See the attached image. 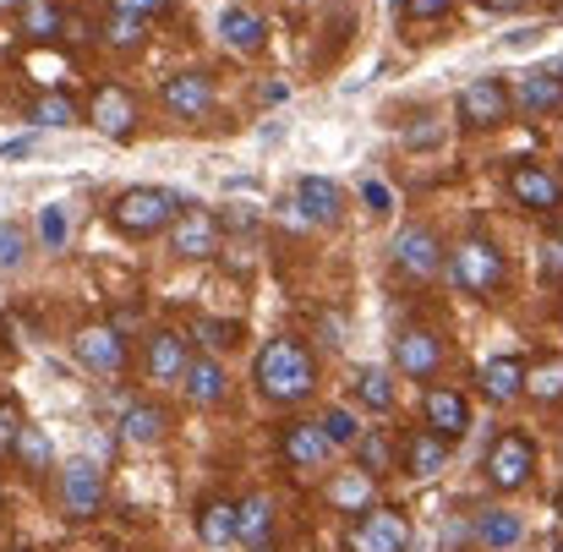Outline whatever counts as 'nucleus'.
<instances>
[{"label": "nucleus", "mask_w": 563, "mask_h": 552, "mask_svg": "<svg viewBox=\"0 0 563 552\" xmlns=\"http://www.w3.org/2000/svg\"><path fill=\"white\" fill-rule=\"evenodd\" d=\"M252 377H257V394L274 399V405H296L318 388V362L301 340H268L252 362Z\"/></svg>", "instance_id": "obj_1"}, {"label": "nucleus", "mask_w": 563, "mask_h": 552, "mask_svg": "<svg viewBox=\"0 0 563 552\" xmlns=\"http://www.w3.org/2000/svg\"><path fill=\"white\" fill-rule=\"evenodd\" d=\"M176 213H181V197H176L170 186H132V191H121L115 208H110V219H115L126 235H159Z\"/></svg>", "instance_id": "obj_2"}, {"label": "nucleus", "mask_w": 563, "mask_h": 552, "mask_svg": "<svg viewBox=\"0 0 563 552\" xmlns=\"http://www.w3.org/2000/svg\"><path fill=\"white\" fill-rule=\"evenodd\" d=\"M449 279H454V290H465V296H493V290L504 285V252H498L493 241L471 235V241H460V246L449 252Z\"/></svg>", "instance_id": "obj_3"}, {"label": "nucleus", "mask_w": 563, "mask_h": 552, "mask_svg": "<svg viewBox=\"0 0 563 552\" xmlns=\"http://www.w3.org/2000/svg\"><path fill=\"white\" fill-rule=\"evenodd\" d=\"M482 471H487V482L498 487V493H515V487H526L531 482V471H537V443L526 438V432H498L493 438V449H487V460H482Z\"/></svg>", "instance_id": "obj_4"}, {"label": "nucleus", "mask_w": 563, "mask_h": 552, "mask_svg": "<svg viewBox=\"0 0 563 552\" xmlns=\"http://www.w3.org/2000/svg\"><path fill=\"white\" fill-rule=\"evenodd\" d=\"M509 110H515V99H509V88H504L498 77H476V82H465V93H460V104H454V115H460L471 132H493V126H504Z\"/></svg>", "instance_id": "obj_5"}, {"label": "nucleus", "mask_w": 563, "mask_h": 552, "mask_svg": "<svg viewBox=\"0 0 563 552\" xmlns=\"http://www.w3.org/2000/svg\"><path fill=\"white\" fill-rule=\"evenodd\" d=\"M410 542V520L399 515V509H367L356 526H351V537H345V548L351 552H405Z\"/></svg>", "instance_id": "obj_6"}, {"label": "nucleus", "mask_w": 563, "mask_h": 552, "mask_svg": "<svg viewBox=\"0 0 563 552\" xmlns=\"http://www.w3.org/2000/svg\"><path fill=\"white\" fill-rule=\"evenodd\" d=\"M394 263H399V274H410V279H438V274H443V241H438L427 224H405V230L394 235Z\"/></svg>", "instance_id": "obj_7"}, {"label": "nucleus", "mask_w": 563, "mask_h": 552, "mask_svg": "<svg viewBox=\"0 0 563 552\" xmlns=\"http://www.w3.org/2000/svg\"><path fill=\"white\" fill-rule=\"evenodd\" d=\"M159 99H165V110H170L176 121H202V115L213 110V77H202V71H176V77H165Z\"/></svg>", "instance_id": "obj_8"}, {"label": "nucleus", "mask_w": 563, "mask_h": 552, "mask_svg": "<svg viewBox=\"0 0 563 552\" xmlns=\"http://www.w3.org/2000/svg\"><path fill=\"white\" fill-rule=\"evenodd\" d=\"M170 252L176 257H213L219 252V219L208 213V208H187V213H176L170 219Z\"/></svg>", "instance_id": "obj_9"}, {"label": "nucleus", "mask_w": 563, "mask_h": 552, "mask_svg": "<svg viewBox=\"0 0 563 552\" xmlns=\"http://www.w3.org/2000/svg\"><path fill=\"white\" fill-rule=\"evenodd\" d=\"M93 126L110 137V143H126L137 132V99L121 88V82H104L93 93Z\"/></svg>", "instance_id": "obj_10"}, {"label": "nucleus", "mask_w": 563, "mask_h": 552, "mask_svg": "<svg viewBox=\"0 0 563 552\" xmlns=\"http://www.w3.org/2000/svg\"><path fill=\"white\" fill-rule=\"evenodd\" d=\"M290 208H296L307 224H340V213H345V191L329 181V176H301V181H296V197H290Z\"/></svg>", "instance_id": "obj_11"}, {"label": "nucleus", "mask_w": 563, "mask_h": 552, "mask_svg": "<svg viewBox=\"0 0 563 552\" xmlns=\"http://www.w3.org/2000/svg\"><path fill=\"white\" fill-rule=\"evenodd\" d=\"M77 362L88 372H121L126 367V340H121V329L115 323H93V329H82L77 334Z\"/></svg>", "instance_id": "obj_12"}, {"label": "nucleus", "mask_w": 563, "mask_h": 552, "mask_svg": "<svg viewBox=\"0 0 563 552\" xmlns=\"http://www.w3.org/2000/svg\"><path fill=\"white\" fill-rule=\"evenodd\" d=\"M60 487H66V509H71L77 520H93V515H99V504H104V476H99L93 460H71V465L60 471Z\"/></svg>", "instance_id": "obj_13"}, {"label": "nucleus", "mask_w": 563, "mask_h": 552, "mask_svg": "<svg viewBox=\"0 0 563 552\" xmlns=\"http://www.w3.org/2000/svg\"><path fill=\"white\" fill-rule=\"evenodd\" d=\"M394 362H399L405 377H438V367H443V340L432 329H405L394 340Z\"/></svg>", "instance_id": "obj_14"}, {"label": "nucleus", "mask_w": 563, "mask_h": 552, "mask_svg": "<svg viewBox=\"0 0 563 552\" xmlns=\"http://www.w3.org/2000/svg\"><path fill=\"white\" fill-rule=\"evenodd\" d=\"M509 197L520 208H537V213H559L563 208V186L542 170V165H515L509 170Z\"/></svg>", "instance_id": "obj_15"}, {"label": "nucleus", "mask_w": 563, "mask_h": 552, "mask_svg": "<svg viewBox=\"0 0 563 552\" xmlns=\"http://www.w3.org/2000/svg\"><path fill=\"white\" fill-rule=\"evenodd\" d=\"M421 416H427V432H438L443 443L465 438V427H471V405H465L454 388H432L427 405H421Z\"/></svg>", "instance_id": "obj_16"}, {"label": "nucleus", "mask_w": 563, "mask_h": 552, "mask_svg": "<svg viewBox=\"0 0 563 552\" xmlns=\"http://www.w3.org/2000/svg\"><path fill=\"white\" fill-rule=\"evenodd\" d=\"M279 449H285V460H290L296 471H318V465L334 454L329 432H323V427H312V421H290V427H285V438H279Z\"/></svg>", "instance_id": "obj_17"}, {"label": "nucleus", "mask_w": 563, "mask_h": 552, "mask_svg": "<svg viewBox=\"0 0 563 552\" xmlns=\"http://www.w3.org/2000/svg\"><path fill=\"white\" fill-rule=\"evenodd\" d=\"M526 115H559L563 110V77L559 71H520L515 93H509Z\"/></svg>", "instance_id": "obj_18"}, {"label": "nucleus", "mask_w": 563, "mask_h": 552, "mask_svg": "<svg viewBox=\"0 0 563 552\" xmlns=\"http://www.w3.org/2000/svg\"><path fill=\"white\" fill-rule=\"evenodd\" d=\"M219 38H224L235 55H257L263 38H268V27H263L257 11H246V5H224V11H219Z\"/></svg>", "instance_id": "obj_19"}, {"label": "nucleus", "mask_w": 563, "mask_h": 552, "mask_svg": "<svg viewBox=\"0 0 563 552\" xmlns=\"http://www.w3.org/2000/svg\"><path fill=\"white\" fill-rule=\"evenodd\" d=\"M476 383H482V394H487L493 405H509V399L526 394V362H520V356H493Z\"/></svg>", "instance_id": "obj_20"}, {"label": "nucleus", "mask_w": 563, "mask_h": 552, "mask_svg": "<svg viewBox=\"0 0 563 552\" xmlns=\"http://www.w3.org/2000/svg\"><path fill=\"white\" fill-rule=\"evenodd\" d=\"M181 388H187L191 405H224L230 377H224V367H219L213 356H202V362H187V372H181Z\"/></svg>", "instance_id": "obj_21"}, {"label": "nucleus", "mask_w": 563, "mask_h": 552, "mask_svg": "<svg viewBox=\"0 0 563 552\" xmlns=\"http://www.w3.org/2000/svg\"><path fill=\"white\" fill-rule=\"evenodd\" d=\"M187 340H181V334H170V329H165V334H154V340H148V372H154V377H159V383H176V377H181V372H187Z\"/></svg>", "instance_id": "obj_22"}, {"label": "nucleus", "mask_w": 563, "mask_h": 552, "mask_svg": "<svg viewBox=\"0 0 563 552\" xmlns=\"http://www.w3.org/2000/svg\"><path fill=\"white\" fill-rule=\"evenodd\" d=\"M165 410L159 405H126V416H121V443H137V449H148V443H159L165 438Z\"/></svg>", "instance_id": "obj_23"}, {"label": "nucleus", "mask_w": 563, "mask_h": 552, "mask_svg": "<svg viewBox=\"0 0 563 552\" xmlns=\"http://www.w3.org/2000/svg\"><path fill=\"white\" fill-rule=\"evenodd\" d=\"M235 515H241V504H230V498H208L202 515H197V537H202L208 548L235 542Z\"/></svg>", "instance_id": "obj_24"}, {"label": "nucleus", "mask_w": 563, "mask_h": 552, "mask_svg": "<svg viewBox=\"0 0 563 552\" xmlns=\"http://www.w3.org/2000/svg\"><path fill=\"white\" fill-rule=\"evenodd\" d=\"M268 531H274V504L257 493V498H246L241 504V515H235V542H246V548H268Z\"/></svg>", "instance_id": "obj_25"}, {"label": "nucleus", "mask_w": 563, "mask_h": 552, "mask_svg": "<svg viewBox=\"0 0 563 552\" xmlns=\"http://www.w3.org/2000/svg\"><path fill=\"white\" fill-rule=\"evenodd\" d=\"M443 460H449V443H443L438 432H416V438H410V449H405V471H410V476H421V482H427V476H438V471H443Z\"/></svg>", "instance_id": "obj_26"}, {"label": "nucleus", "mask_w": 563, "mask_h": 552, "mask_svg": "<svg viewBox=\"0 0 563 552\" xmlns=\"http://www.w3.org/2000/svg\"><path fill=\"white\" fill-rule=\"evenodd\" d=\"M526 537V526H520V515H509V509H487L482 520H476V542L482 548H515Z\"/></svg>", "instance_id": "obj_27"}, {"label": "nucleus", "mask_w": 563, "mask_h": 552, "mask_svg": "<svg viewBox=\"0 0 563 552\" xmlns=\"http://www.w3.org/2000/svg\"><path fill=\"white\" fill-rule=\"evenodd\" d=\"M329 504H340V509H367L373 504V476L356 465V471H340L334 482H329Z\"/></svg>", "instance_id": "obj_28"}, {"label": "nucleus", "mask_w": 563, "mask_h": 552, "mask_svg": "<svg viewBox=\"0 0 563 552\" xmlns=\"http://www.w3.org/2000/svg\"><path fill=\"white\" fill-rule=\"evenodd\" d=\"M356 465H362L373 482L388 476V471H394V438H388V432H362V438H356Z\"/></svg>", "instance_id": "obj_29"}, {"label": "nucleus", "mask_w": 563, "mask_h": 552, "mask_svg": "<svg viewBox=\"0 0 563 552\" xmlns=\"http://www.w3.org/2000/svg\"><path fill=\"white\" fill-rule=\"evenodd\" d=\"M60 27H66V16H60L55 0H22V33L27 38H60Z\"/></svg>", "instance_id": "obj_30"}, {"label": "nucleus", "mask_w": 563, "mask_h": 552, "mask_svg": "<svg viewBox=\"0 0 563 552\" xmlns=\"http://www.w3.org/2000/svg\"><path fill=\"white\" fill-rule=\"evenodd\" d=\"M526 388H531V399H563V356H542V362H531L526 367Z\"/></svg>", "instance_id": "obj_31"}, {"label": "nucleus", "mask_w": 563, "mask_h": 552, "mask_svg": "<svg viewBox=\"0 0 563 552\" xmlns=\"http://www.w3.org/2000/svg\"><path fill=\"white\" fill-rule=\"evenodd\" d=\"M356 399H362L367 410H388V405H394V377L383 367H362L356 372Z\"/></svg>", "instance_id": "obj_32"}, {"label": "nucleus", "mask_w": 563, "mask_h": 552, "mask_svg": "<svg viewBox=\"0 0 563 552\" xmlns=\"http://www.w3.org/2000/svg\"><path fill=\"white\" fill-rule=\"evenodd\" d=\"M38 241H44V252H66V241H71V219H66L60 202L38 208Z\"/></svg>", "instance_id": "obj_33"}, {"label": "nucleus", "mask_w": 563, "mask_h": 552, "mask_svg": "<svg viewBox=\"0 0 563 552\" xmlns=\"http://www.w3.org/2000/svg\"><path fill=\"white\" fill-rule=\"evenodd\" d=\"M104 44H110V49H137V44H143V16H132V11H110V22H104Z\"/></svg>", "instance_id": "obj_34"}, {"label": "nucleus", "mask_w": 563, "mask_h": 552, "mask_svg": "<svg viewBox=\"0 0 563 552\" xmlns=\"http://www.w3.org/2000/svg\"><path fill=\"white\" fill-rule=\"evenodd\" d=\"M33 121H38V126H49V132H60V126H71V121H77V104H71L66 93H44V99L33 104Z\"/></svg>", "instance_id": "obj_35"}, {"label": "nucleus", "mask_w": 563, "mask_h": 552, "mask_svg": "<svg viewBox=\"0 0 563 552\" xmlns=\"http://www.w3.org/2000/svg\"><path fill=\"white\" fill-rule=\"evenodd\" d=\"M11 454H22L27 471H49V460H55V449H49V438H44L38 427H22V438H16Z\"/></svg>", "instance_id": "obj_36"}, {"label": "nucleus", "mask_w": 563, "mask_h": 552, "mask_svg": "<svg viewBox=\"0 0 563 552\" xmlns=\"http://www.w3.org/2000/svg\"><path fill=\"white\" fill-rule=\"evenodd\" d=\"M235 334H241V329H235V323H219V318H202V323H197V340H202L208 351H230Z\"/></svg>", "instance_id": "obj_37"}, {"label": "nucleus", "mask_w": 563, "mask_h": 552, "mask_svg": "<svg viewBox=\"0 0 563 552\" xmlns=\"http://www.w3.org/2000/svg\"><path fill=\"white\" fill-rule=\"evenodd\" d=\"M318 427L329 432V443H334V449H340V443H356V438H362V432H356V416H351V410H329V416H323Z\"/></svg>", "instance_id": "obj_38"}, {"label": "nucleus", "mask_w": 563, "mask_h": 552, "mask_svg": "<svg viewBox=\"0 0 563 552\" xmlns=\"http://www.w3.org/2000/svg\"><path fill=\"white\" fill-rule=\"evenodd\" d=\"M22 252H27L22 230L16 224H0V268H22Z\"/></svg>", "instance_id": "obj_39"}, {"label": "nucleus", "mask_w": 563, "mask_h": 552, "mask_svg": "<svg viewBox=\"0 0 563 552\" xmlns=\"http://www.w3.org/2000/svg\"><path fill=\"white\" fill-rule=\"evenodd\" d=\"M394 11H399V16H410V22H427V16H443V11H449V0H399Z\"/></svg>", "instance_id": "obj_40"}, {"label": "nucleus", "mask_w": 563, "mask_h": 552, "mask_svg": "<svg viewBox=\"0 0 563 552\" xmlns=\"http://www.w3.org/2000/svg\"><path fill=\"white\" fill-rule=\"evenodd\" d=\"M16 438H22V416H16V405H0V454H11Z\"/></svg>", "instance_id": "obj_41"}, {"label": "nucleus", "mask_w": 563, "mask_h": 552, "mask_svg": "<svg viewBox=\"0 0 563 552\" xmlns=\"http://www.w3.org/2000/svg\"><path fill=\"white\" fill-rule=\"evenodd\" d=\"M362 197H367V208H373V213H388V202H394L383 181H367V186H362Z\"/></svg>", "instance_id": "obj_42"}, {"label": "nucleus", "mask_w": 563, "mask_h": 552, "mask_svg": "<svg viewBox=\"0 0 563 552\" xmlns=\"http://www.w3.org/2000/svg\"><path fill=\"white\" fill-rule=\"evenodd\" d=\"M33 148H38L33 137H11V143H0V159H27Z\"/></svg>", "instance_id": "obj_43"}, {"label": "nucleus", "mask_w": 563, "mask_h": 552, "mask_svg": "<svg viewBox=\"0 0 563 552\" xmlns=\"http://www.w3.org/2000/svg\"><path fill=\"white\" fill-rule=\"evenodd\" d=\"M115 11H132V16H148V11H159V0H110Z\"/></svg>", "instance_id": "obj_44"}, {"label": "nucleus", "mask_w": 563, "mask_h": 552, "mask_svg": "<svg viewBox=\"0 0 563 552\" xmlns=\"http://www.w3.org/2000/svg\"><path fill=\"white\" fill-rule=\"evenodd\" d=\"M548 274H563V241L548 246Z\"/></svg>", "instance_id": "obj_45"}, {"label": "nucleus", "mask_w": 563, "mask_h": 552, "mask_svg": "<svg viewBox=\"0 0 563 552\" xmlns=\"http://www.w3.org/2000/svg\"><path fill=\"white\" fill-rule=\"evenodd\" d=\"M526 0H482V11H520Z\"/></svg>", "instance_id": "obj_46"}, {"label": "nucleus", "mask_w": 563, "mask_h": 552, "mask_svg": "<svg viewBox=\"0 0 563 552\" xmlns=\"http://www.w3.org/2000/svg\"><path fill=\"white\" fill-rule=\"evenodd\" d=\"M542 552H563V531H553V537L542 542Z\"/></svg>", "instance_id": "obj_47"}, {"label": "nucleus", "mask_w": 563, "mask_h": 552, "mask_svg": "<svg viewBox=\"0 0 563 552\" xmlns=\"http://www.w3.org/2000/svg\"><path fill=\"white\" fill-rule=\"evenodd\" d=\"M5 5H16V11H22V0H0V11H5Z\"/></svg>", "instance_id": "obj_48"}, {"label": "nucleus", "mask_w": 563, "mask_h": 552, "mask_svg": "<svg viewBox=\"0 0 563 552\" xmlns=\"http://www.w3.org/2000/svg\"><path fill=\"white\" fill-rule=\"evenodd\" d=\"M553 11H559V16H563V0H559V5H553Z\"/></svg>", "instance_id": "obj_49"}, {"label": "nucleus", "mask_w": 563, "mask_h": 552, "mask_svg": "<svg viewBox=\"0 0 563 552\" xmlns=\"http://www.w3.org/2000/svg\"><path fill=\"white\" fill-rule=\"evenodd\" d=\"M5 552H27V548H5Z\"/></svg>", "instance_id": "obj_50"}, {"label": "nucleus", "mask_w": 563, "mask_h": 552, "mask_svg": "<svg viewBox=\"0 0 563 552\" xmlns=\"http://www.w3.org/2000/svg\"><path fill=\"white\" fill-rule=\"evenodd\" d=\"M559 515H563V493H559Z\"/></svg>", "instance_id": "obj_51"}, {"label": "nucleus", "mask_w": 563, "mask_h": 552, "mask_svg": "<svg viewBox=\"0 0 563 552\" xmlns=\"http://www.w3.org/2000/svg\"><path fill=\"white\" fill-rule=\"evenodd\" d=\"M257 552H263V548H257Z\"/></svg>", "instance_id": "obj_52"}]
</instances>
